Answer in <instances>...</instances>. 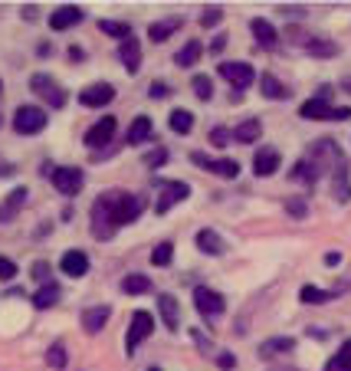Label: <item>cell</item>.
I'll use <instances>...</instances> for the list:
<instances>
[{
  "instance_id": "cell-29",
  "label": "cell",
  "mask_w": 351,
  "mask_h": 371,
  "mask_svg": "<svg viewBox=\"0 0 351 371\" xmlns=\"http://www.w3.org/2000/svg\"><path fill=\"white\" fill-rule=\"evenodd\" d=\"M302 47L309 56H335V53H338V47H335L332 39H319V37L302 39Z\"/></svg>"
},
{
  "instance_id": "cell-23",
  "label": "cell",
  "mask_w": 351,
  "mask_h": 371,
  "mask_svg": "<svg viewBox=\"0 0 351 371\" xmlns=\"http://www.w3.org/2000/svg\"><path fill=\"white\" fill-rule=\"evenodd\" d=\"M332 194L338 200H351V181H348V164H338L332 171Z\"/></svg>"
},
{
  "instance_id": "cell-3",
  "label": "cell",
  "mask_w": 351,
  "mask_h": 371,
  "mask_svg": "<svg viewBox=\"0 0 351 371\" xmlns=\"http://www.w3.org/2000/svg\"><path fill=\"white\" fill-rule=\"evenodd\" d=\"M152 332H154V319H152V312L138 309V312L132 315V322H128V335H125V355H135V348H138V345H142Z\"/></svg>"
},
{
  "instance_id": "cell-21",
  "label": "cell",
  "mask_w": 351,
  "mask_h": 371,
  "mask_svg": "<svg viewBox=\"0 0 351 371\" xmlns=\"http://www.w3.org/2000/svg\"><path fill=\"white\" fill-rule=\"evenodd\" d=\"M250 30H253V37H257V43L259 47H276V39H279V33H276V27L269 23V20H263V17H257L253 23H250Z\"/></svg>"
},
{
  "instance_id": "cell-6",
  "label": "cell",
  "mask_w": 351,
  "mask_h": 371,
  "mask_svg": "<svg viewBox=\"0 0 351 371\" xmlns=\"http://www.w3.org/2000/svg\"><path fill=\"white\" fill-rule=\"evenodd\" d=\"M53 184H56L59 194H66V197H76L79 190H82V184H86V174L79 171V168H53Z\"/></svg>"
},
{
  "instance_id": "cell-14",
  "label": "cell",
  "mask_w": 351,
  "mask_h": 371,
  "mask_svg": "<svg viewBox=\"0 0 351 371\" xmlns=\"http://www.w3.org/2000/svg\"><path fill=\"white\" fill-rule=\"evenodd\" d=\"M112 138H115V118H112V115H105L102 122H95L92 128L86 132V145H89V148H105Z\"/></svg>"
},
{
  "instance_id": "cell-41",
  "label": "cell",
  "mask_w": 351,
  "mask_h": 371,
  "mask_svg": "<svg viewBox=\"0 0 351 371\" xmlns=\"http://www.w3.org/2000/svg\"><path fill=\"white\" fill-rule=\"evenodd\" d=\"M285 210H289L292 217H305V214H309L305 200H299V197H289V200H285Z\"/></svg>"
},
{
  "instance_id": "cell-42",
  "label": "cell",
  "mask_w": 351,
  "mask_h": 371,
  "mask_svg": "<svg viewBox=\"0 0 351 371\" xmlns=\"http://www.w3.org/2000/svg\"><path fill=\"white\" fill-rule=\"evenodd\" d=\"M33 279H37L39 286H49V267L39 260V263H33Z\"/></svg>"
},
{
  "instance_id": "cell-2",
  "label": "cell",
  "mask_w": 351,
  "mask_h": 371,
  "mask_svg": "<svg viewBox=\"0 0 351 371\" xmlns=\"http://www.w3.org/2000/svg\"><path fill=\"white\" fill-rule=\"evenodd\" d=\"M30 89H33L49 109H63V105H66V89L59 86L53 76H47V73H37V76L30 79Z\"/></svg>"
},
{
  "instance_id": "cell-39",
  "label": "cell",
  "mask_w": 351,
  "mask_h": 371,
  "mask_svg": "<svg viewBox=\"0 0 351 371\" xmlns=\"http://www.w3.org/2000/svg\"><path fill=\"white\" fill-rule=\"evenodd\" d=\"M168 162V148H154L152 154H144V168H152V171H158V168H161V164Z\"/></svg>"
},
{
  "instance_id": "cell-35",
  "label": "cell",
  "mask_w": 351,
  "mask_h": 371,
  "mask_svg": "<svg viewBox=\"0 0 351 371\" xmlns=\"http://www.w3.org/2000/svg\"><path fill=\"white\" fill-rule=\"evenodd\" d=\"M335 293H325V289H319V286H302L299 289V299L302 303H312V305H319V303H328Z\"/></svg>"
},
{
  "instance_id": "cell-43",
  "label": "cell",
  "mask_w": 351,
  "mask_h": 371,
  "mask_svg": "<svg viewBox=\"0 0 351 371\" xmlns=\"http://www.w3.org/2000/svg\"><path fill=\"white\" fill-rule=\"evenodd\" d=\"M17 276V263L7 257H0V279H13Z\"/></svg>"
},
{
  "instance_id": "cell-27",
  "label": "cell",
  "mask_w": 351,
  "mask_h": 371,
  "mask_svg": "<svg viewBox=\"0 0 351 371\" xmlns=\"http://www.w3.org/2000/svg\"><path fill=\"white\" fill-rule=\"evenodd\" d=\"M259 89H263L266 99H289V89H285L273 73H263V76H259Z\"/></svg>"
},
{
  "instance_id": "cell-13",
  "label": "cell",
  "mask_w": 351,
  "mask_h": 371,
  "mask_svg": "<svg viewBox=\"0 0 351 371\" xmlns=\"http://www.w3.org/2000/svg\"><path fill=\"white\" fill-rule=\"evenodd\" d=\"M59 269H63L69 279H82L89 269V257L82 250H66V253L59 257Z\"/></svg>"
},
{
  "instance_id": "cell-12",
  "label": "cell",
  "mask_w": 351,
  "mask_h": 371,
  "mask_svg": "<svg viewBox=\"0 0 351 371\" xmlns=\"http://www.w3.org/2000/svg\"><path fill=\"white\" fill-rule=\"evenodd\" d=\"M112 99H115V86H109V83H95V86L79 92V102L86 105V109H102V105H109Z\"/></svg>"
},
{
  "instance_id": "cell-33",
  "label": "cell",
  "mask_w": 351,
  "mask_h": 371,
  "mask_svg": "<svg viewBox=\"0 0 351 371\" xmlns=\"http://www.w3.org/2000/svg\"><path fill=\"white\" fill-rule=\"evenodd\" d=\"M122 289H125L128 296H144L148 289H152V279L142 276V273H132V276L122 279Z\"/></svg>"
},
{
  "instance_id": "cell-48",
  "label": "cell",
  "mask_w": 351,
  "mask_h": 371,
  "mask_svg": "<svg viewBox=\"0 0 351 371\" xmlns=\"http://www.w3.org/2000/svg\"><path fill=\"white\" fill-rule=\"evenodd\" d=\"M164 92H168V89H164V83H154V86H152V95H154V99H161Z\"/></svg>"
},
{
  "instance_id": "cell-46",
  "label": "cell",
  "mask_w": 351,
  "mask_h": 371,
  "mask_svg": "<svg viewBox=\"0 0 351 371\" xmlns=\"http://www.w3.org/2000/svg\"><path fill=\"white\" fill-rule=\"evenodd\" d=\"M223 47H227V37H223V33H217V37H214V43H210V53H223Z\"/></svg>"
},
{
  "instance_id": "cell-47",
  "label": "cell",
  "mask_w": 351,
  "mask_h": 371,
  "mask_svg": "<svg viewBox=\"0 0 351 371\" xmlns=\"http://www.w3.org/2000/svg\"><path fill=\"white\" fill-rule=\"evenodd\" d=\"M217 365H220V368H233V365H237V358H233L230 352H223V355H217Z\"/></svg>"
},
{
  "instance_id": "cell-18",
  "label": "cell",
  "mask_w": 351,
  "mask_h": 371,
  "mask_svg": "<svg viewBox=\"0 0 351 371\" xmlns=\"http://www.w3.org/2000/svg\"><path fill=\"white\" fill-rule=\"evenodd\" d=\"M109 315H112V309H109V305H95V309H86V312H82V332H89V335L102 332L105 322H109Z\"/></svg>"
},
{
  "instance_id": "cell-9",
  "label": "cell",
  "mask_w": 351,
  "mask_h": 371,
  "mask_svg": "<svg viewBox=\"0 0 351 371\" xmlns=\"http://www.w3.org/2000/svg\"><path fill=\"white\" fill-rule=\"evenodd\" d=\"M194 305L210 319V315H220L227 309V299L220 293H214V289H207V286H197V289H194Z\"/></svg>"
},
{
  "instance_id": "cell-5",
  "label": "cell",
  "mask_w": 351,
  "mask_h": 371,
  "mask_svg": "<svg viewBox=\"0 0 351 371\" xmlns=\"http://www.w3.org/2000/svg\"><path fill=\"white\" fill-rule=\"evenodd\" d=\"M142 210H144L142 197L118 190V197H115V227H128V224H135V220L142 217Z\"/></svg>"
},
{
  "instance_id": "cell-51",
  "label": "cell",
  "mask_w": 351,
  "mask_h": 371,
  "mask_svg": "<svg viewBox=\"0 0 351 371\" xmlns=\"http://www.w3.org/2000/svg\"><path fill=\"white\" fill-rule=\"evenodd\" d=\"M273 371H299V368H273Z\"/></svg>"
},
{
  "instance_id": "cell-28",
  "label": "cell",
  "mask_w": 351,
  "mask_h": 371,
  "mask_svg": "<svg viewBox=\"0 0 351 371\" xmlns=\"http://www.w3.org/2000/svg\"><path fill=\"white\" fill-rule=\"evenodd\" d=\"M292 348H295V339L283 335V339H269V342H263V345H259V355H263V358H273V355L292 352Z\"/></svg>"
},
{
  "instance_id": "cell-11",
  "label": "cell",
  "mask_w": 351,
  "mask_h": 371,
  "mask_svg": "<svg viewBox=\"0 0 351 371\" xmlns=\"http://www.w3.org/2000/svg\"><path fill=\"white\" fill-rule=\"evenodd\" d=\"M190 194V188L184 181H168L161 184V197H158V204H154V210L158 214H168V210L174 207V204H180V200Z\"/></svg>"
},
{
  "instance_id": "cell-52",
  "label": "cell",
  "mask_w": 351,
  "mask_h": 371,
  "mask_svg": "<svg viewBox=\"0 0 351 371\" xmlns=\"http://www.w3.org/2000/svg\"><path fill=\"white\" fill-rule=\"evenodd\" d=\"M345 92H351V79H348V83H345Z\"/></svg>"
},
{
  "instance_id": "cell-15",
  "label": "cell",
  "mask_w": 351,
  "mask_h": 371,
  "mask_svg": "<svg viewBox=\"0 0 351 371\" xmlns=\"http://www.w3.org/2000/svg\"><path fill=\"white\" fill-rule=\"evenodd\" d=\"M194 243H197V250L207 253V257H220V253L227 250V243H223V237H220L217 230H197Z\"/></svg>"
},
{
  "instance_id": "cell-44",
  "label": "cell",
  "mask_w": 351,
  "mask_h": 371,
  "mask_svg": "<svg viewBox=\"0 0 351 371\" xmlns=\"http://www.w3.org/2000/svg\"><path fill=\"white\" fill-rule=\"evenodd\" d=\"M230 138H233V135H230L227 128H214V132H210V142L217 145V148H223V145H227Z\"/></svg>"
},
{
  "instance_id": "cell-40",
  "label": "cell",
  "mask_w": 351,
  "mask_h": 371,
  "mask_svg": "<svg viewBox=\"0 0 351 371\" xmlns=\"http://www.w3.org/2000/svg\"><path fill=\"white\" fill-rule=\"evenodd\" d=\"M335 365H338L342 371H351V339L342 345V348H338V355H335Z\"/></svg>"
},
{
  "instance_id": "cell-34",
  "label": "cell",
  "mask_w": 351,
  "mask_h": 371,
  "mask_svg": "<svg viewBox=\"0 0 351 371\" xmlns=\"http://www.w3.org/2000/svg\"><path fill=\"white\" fill-rule=\"evenodd\" d=\"M56 299H59V286L49 283V286H39V289H37L33 305H37V309H49V305H56Z\"/></svg>"
},
{
  "instance_id": "cell-32",
  "label": "cell",
  "mask_w": 351,
  "mask_h": 371,
  "mask_svg": "<svg viewBox=\"0 0 351 371\" xmlns=\"http://www.w3.org/2000/svg\"><path fill=\"white\" fill-rule=\"evenodd\" d=\"M168 125H171V132L187 135L190 128H194V115H190L187 109H174V112H171V118H168Z\"/></svg>"
},
{
  "instance_id": "cell-10",
  "label": "cell",
  "mask_w": 351,
  "mask_h": 371,
  "mask_svg": "<svg viewBox=\"0 0 351 371\" xmlns=\"http://www.w3.org/2000/svg\"><path fill=\"white\" fill-rule=\"evenodd\" d=\"M190 162H194V164H200L204 171L220 174V178H237V174H240V162H233V158H220V162H210L207 154L190 152Z\"/></svg>"
},
{
  "instance_id": "cell-7",
  "label": "cell",
  "mask_w": 351,
  "mask_h": 371,
  "mask_svg": "<svg viewBox=\"0 0 351 371\" xmlns=\"http://www.w3.org/2000/svg\"><path fill=\"white\" fill-rule=\"evenodd\" d=\"M299 115H302V118H315V122H322V118H338V122H345L351 115V109H332L325 99H309V102H302Z\"/></svg>"
},
{
  "instance_id": "cell-17",
  "label": "cell",
  "mask_w": 351,
  "mask_h": 371,
  "mask_svg": "<svg viewBox=\"0 0 351 371\" xmlns=\"http://www.w3.org/2000/svg\"><path fill=\"white\" fill-rule=\"evenodd\" d=\"M79 20H82V10H79V7H59V10L49 13V27L56 30V33H63V30L76 27Z\"/></svg>"
},
{
  "instance_id": "cell-4",
  "label": "cell",
  "mask_w": 351,
  "mask_h": 371,
  "mask_svg": "<svg viewBox=\"0 0 351 371\" xmlns=\"http://www.w3.org/2000/svg\"><path fill=\"white\" fill-rule=\"evenodd\" d=\"M47 128V112L37 109V105H20L13 112V132L20 135H37Z\"/></svg>"
},
{
  "instance_id": "cell-26",
  "label": "cell",
  "mask_w": 351,
  "mask_h": 371,
  "mask_svg": "<svg viewBox=\"0 0 351 371\" xmlns=\"http://www.w3.org/2000/svg\"><path fill=\"white\" fill-rule=\"evenodd\" d=\"M23 200H27V188H17L7 200H4V204H0V224H7V220L13 217L20 207H23Z\"/></svg>"
},
{
  "instance_id": "cell-36",
  "label": "cell",
  "mask_w": 351,
  "mask_h": 371,
  "mask_svg": "<svg viewBox=\"0 0 351 371\" xmlns=\"http://www.w3.org/2000/svg\"><path fill=\"white\" fill-rule=\"evenodd\" d=\"M171 257H174L171 240H164V243H158V247L152 250V263H154V267H164V263H171Z\"/></svg>"
},
{
  "instance_id": "cell-19",
  "label": "cell",
  "mask_w": 351,
  "mask_h": 371,
  "mask_svg": "<svg viewBox=\"0 0 351 371\" xmlns=\"http://www.w3.org/2000/svg\"><path fill=\"white\" fill-rule=\"evenodd\" d=\"M276 168H279V152L276 148H259L257 158H253V171L259 178H269V174H276Z\"/></svg>"
},
{
  "instance_id": "cell-45",
  "label": "cell",
  "mask_w": 351,
  "mask_h": 371,
  "mask_svg": "<svg viewBox=\"0 0 351 371\" xmlns=\"http://www.w3.org/2000/svg\"><path fill=\"white\" fill-rule=\"evenodd\" d=\"M220 17H223V10L214 7V10H207V13L200 17V23H204V27H214V23H220Z\"/></svg>"
},
{
  "instance_id": "cell-22",
  "label": "cell",
  "mask_w": 351,
  "mask_h": 371,
  "mask_svg": "<svg viewBox=\"0 0 351 371\" xmlns=\"http://www.w3.org/2000/svg\"><path fill=\"white\" fill-rule=\"evenodd\" d=\"M180 23H184L180 17H164V20H158V23H152V30H148V39H152V43H164V39L171 37L174 30H180Z\"/></svg>"
},
{
  "instance_id": "cell-25",
  "label": "cell",
  "mask_w": 351,
  "mask_h": 371,
  "mask_svg": "<svg viewBox=\"0 0 351 371\" xmlns=\"http://www.w3.org/2000/svg\"><path fill=\"white\" fill-rule=\"evenodd\" d=\"M259 135H263V125H259V118H247L243 125H237V132H233V142L253 145Z\"/></svg>"
},
{
  "instance_id": "cell-20",
  "label": "cell",
  "mask_w": 351,
  "mask_h": 371,
  "mask_svg": "<svg viewBox=\"0 0 351 371\" xmlns=\"http://www.w3.org/2000/svg\"><path fill=\"white\" fill-rule=\"evenodd\" d=\"M158 309H161V319L164 325L171 329V332H178L180 329V305L174 296H158Z\"/></svg>"
},
{
  "instance_id": "cell-16",
  "label": "cell",
  "mask_w": 351,
  "mask_h": 371,
  "mask_svg": "<svg viewBox=\"0 0 351 371\" xmlns=\"http://www.w3.org/2000/svg\"><path fill=\"white\" fill-rule=\"evenodd\" d=\"M118 59H122V66L128 69V73H138V66H142V43L135 37H128L118 47Z\"/></svg>"
},
{
  "instance_id": "cell-24",
  "label": "cell",
  "mask_w": 351,
  "mask_h": 371,
  "mask_svg": "<svg viewBox=\"0 0 351 371\" xmlns=\"http://www.w3.org/2000/svg\"><path fill=\"white\" fill-rule=\"evenodd\" d=\"M200 53H204V43H200V39H187V43L178 49V56H174V59H178L180 69H190L200 59Z\"/></svg>"
},
{
  "instance_id": "cell-38",
  "label": "cell",
  "mask_w": 351,
  "mask_h": 371,
  "mask_svg": "<svg viewBox=\"0 0 351 371\" xmlns=\"http://www.w3.org/2000/svg\"><path fill=\"white\" fill-rule=\"evenodd\" d=\"M190 86H194V95H197V99H204V102L214 95V83H210V76H194V83H190Z\"/></svg>"
},
{
  "instance_id": "cell-30",
  "label": "cell",
  "mask_w": 351,
  "mask_h": 371,
  "mask_svg": "<svg viewBox=\"0 0 351 371\" xmlns=\"http://www.w3.org/2000/svg\"><path fill=\"white\" fill-rule=\"evenodd\" d=\"M148 135H152V118H148V115H138L132 122V128H128V145H142Z\"/></svg>"
},
{
  "instance_id": "cell-8",
  "label": "cell",
  "mask_w": 351,
  "mask_h": 371,
  "mask_svg": "<svg viewBox=\"0 0 351 371\" xmlns=\"http://www.w3.org/2000/svg\"><path fill=\"white\" fill-rule=\"evenodd\" d=\"M217 73L227 79L230 86H237V89L253 86V79H257V69L250 66V63H220Z\"/></svg>"
},
{
  "instance_id": "cell-1",
  "label": "cell",
  "mask_w": 351,
  "mask_h": 371,
  "mask_svg": "<svg viewBox=\"0 0 351 371\" xmlns=\"http://www.w3.org/2000/svg\"><path fill=\"white\" fill-rule=\"evenodd\" d=\"M115 197H118V190H109L102 197H95L92 204V237L95 240H112L115 227Z\"/></svg>"
},
{
  "instance_id": "cell-53",
  "label": "cell",
  "mask_w": 351,
  "mask_h": 371,
  "mask_svg": "<svg viewBox=\"0 0 351 371\" xmlns=\"http://www.w3.org/2000/svg\"><path fill=\"white\" fill-rule=\"evenodd\" d=\"M152 371H161V368H152Z\"/></svg>"
},
{
  "instance_id": "cell-50",
  "label": "cell",
  "mask_w": 351,
  "mask_h": 371,
  "mask_svg": "<svg viewBox=\"0 0 351 371\" xmlns=\"http://www.w3.org/2000/svg\"><path fill=\"white\" fill-rule=\"evenodd\" d=\"M325 371H342V368H338V365H335V358H332V362L325 365Z\"/></svg>"
},
{
  "instance_id": "cell-31",
  "label": "cell",
  "mask_w": 351,
  "mask_h": 371,
  "mask_svg": "<svg viewBox=\"0 0 351 371\" xmlns=\"http://www.w3.org/2000/svg\"><path fill=\"white\" fill-rule=\"evenodd\" d=\"M99 30H102L105 37L122 39V43L132 37V27H128V23H118V20H99Z\"/></svg>"
},
{
  "instance_id": "cell-37",
  "label": "cell",
  "mask_w": 351,
  "mask_h": 371,
  "mask_svg": "<svg viewBox=\"0 0 351 371\" xmlns=\"http://www.w3.org/2000/svg\"><path fill=\"white\" fill-rule=\"evenodd\" d=\"M66 358H69V355H66V345H63V342H53V345H49L47 362L53 365V368H66Z\"/></svg>"
},
{
  "instance_id": "cell-49",
  "label": "cell",
  "mask_w": 351,
  "mask_h": 371,
  "mask_svg": "<svg viewBox=\"0 0 351 371\" xmlns=\"http://www.w3.org/2000/svg\"><path fill=\"white\" fill-rule=\"evenodd\" d=\"M325 263H328V267H338V263H342V257H338V253H328V257H325Z\"/></svg>"
}]
</instances>
